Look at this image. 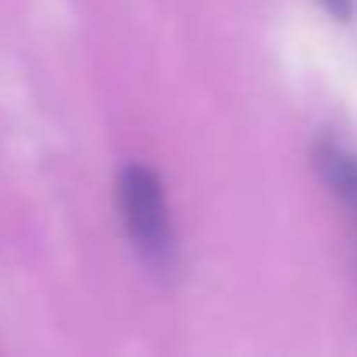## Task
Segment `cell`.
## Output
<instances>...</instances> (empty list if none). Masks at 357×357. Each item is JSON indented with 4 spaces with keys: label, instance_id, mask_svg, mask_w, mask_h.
<instances>
[{
    "label": "cell",
    "instance_id": "obj_3",
    "mask_svg": "<svg viewBox=\"0 0 357 357\" xmlns=\"http://www.w3.org/2000/svg\"><path fill=\"white\" fill-rule=\"evenodd\" d=\"M319 4H322L336 22H354V15H357V0H319Z\"/></svg>",
    "mask_w": 357,
    "mask_h": 357
},
{
    "label": "cell",
    "instance_id": "obj_1",
    "mask_svg": "<svg viewBox=\"0 0 357 357\" xmlns=\"http://www.w3.org/2000/svg\"><path fill=\"white\" fill-rule=\"evenodd\" d=\"M116 207L123 231L133 245V252L158 273H168L175 266V225L165 183L154 168L133 161L123 165L116 175Z\"/></svg>",
    "mask_w": 357,
    "mask_h": 357
},
{
    "label": "cell",
    "instance_id": "obj_2",
    "mask_svg": "<svg viewBox=\"0 0 357 357\" xmlns=\"http://www.w3.org/2000/svg\"><path fill=\"white\" fill-rule=\"evenodd\" d=\"M312 165L322 178V186L350 214V225H354V235H357V154L350 147H343L340 140L326 137L312 147Z\"/></svg>",
    "mask_w": 357,
    "mask_h": 357
}]
</instances>
